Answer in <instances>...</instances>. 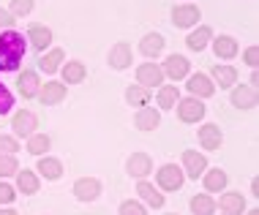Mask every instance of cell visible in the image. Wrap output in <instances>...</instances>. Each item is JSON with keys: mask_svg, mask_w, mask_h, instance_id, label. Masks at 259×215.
I'll return each mask as SVG.
<instances>
[{"mask_svg": "<svg viewBox=\"0 0 259 215\" xmlns=\"http://www.w3.org/2000/svg\"><path fill=\"white\" fill-rule=\"evenodd\" d=\"M99 193H101V183L96 177H82L74 183V196L79 202H93V199H99Z\"/></svg>", "mask_w": 259, "mask_h": 215, "instance_id": "5", "label": "cell"}, {"mask_svg": "<svg viewBox=\"0 0 259 215\" xmlns=\"http://www.w3.org/2000/svg\"><path fill=\"white\" fill-rule=\"evenodd\" d=\"M148 98H150V93H148L142 85H134V87L125 90V101H128L131 106H145V103H148Z\"/></svg>", "mask_w": 259, "mask_h": 215, "instance_id": "33", "label": "cell"}, {"mask_svg": "<svg viewBox=\"0 0 259 215\" xmlns=\"http://www.w3.org/2000/svg\"><path fill=\"white\" fill-rule=\"evenodd\" d=\"M25 36L17 30H3L0 33V71H17L25 58Z\"/></svg>", "mask_w": 259, "mask_h": 215, "instance_id": "1", "label": "cell"}, {"mask_svg": "<svg viewBox=\"0 0 259 215\" xmlns=\"http://www.w3.org/2000/svg\"><path fill=\"white\" fill-rule=\"evenodd\" d=\"M232 103L240 109H254L256 106V87L251 85H240L232 90Z\"/></svg>", "mask_w": 259, "mask_h": 215, "instance_id": "15", "label": "cell"}, {"mask_svg": "<svg viewBox=\"0 0 259 215\" xmlns=\"http://www.w3.org/2000/svg\"><path fill=\"white\" fill-rule=\"evenodd\" d=\"M19 172V164L14 155H0V177H11Z\"/></svg>", "mask_w": 259, "mask_h": 215, "instance_id": "34", "label": "cell"}, {"mask_svg": "<svg viewBox=\"0 0 259 215\" xmlns=\"http://www.w3.org/2000/svg\"><path fill=\"white\" fill-rule=\"evenodd\" d=\"M120 215H148V212H145V207L139 204V202L131 199V202H123L120 204Z\"/></svg>", "mask_w": 259, "mask_h": 215, "instance_id": "38", "label": "cell"}, {"mask_svg": "<svg viewBox=\"0 0 259 215\" xmlns=\"http://www.w3.org/2000/svg\"><path fill=\"white\" fill-rule=\"evenodd\" d=\"M224 185H227V172H221V169H210L205 172V188L207 191H224Z\"/></svg>", "mask_w": 259, "mask_h": 215, "instance_id": "31", "label": "cell"}, {"mask_svg": "<svg viewBox=\"0 0 259 215\" xmlns=\"http://www.w3.org/2000/svg\"><path fill=\"white\" fill-rule=\"evenodd\" d=\"M178 101H180V95H178V87L175 85H164L158 90V106L161 109H175Z\"/></svg>", "mask_w": 259, "mask_h": 215, "instance_id": "29", "label": "cell"}, {"mask_svg": "<svg viewBox=\"0 0 259 215\" xmlns=\"http://www.w3.org/2000/svg\"><path fill=\"white\" fill-rule=\"evenodd\" d=\"M243 60H246V66L256 68V60H259V52H256V46H248V49L243 52Z\"/></svg>", "mask_w": 259, "mask_h": 215, "instance_id": "40", "label": "cell"}, {"mask_svg": "<svg viewBox=\"0 0 259 215\" xmlns=\"http://www.w3.org/2000/svg\"><path fill=\"white\" fill-rule=\"evenodd\" d=\"M161 49H164V38H161L158 33H148V36L139 41V52H142L145 58H156Z\"/></svg>", "mask_w": 259, "mask_h": 215, "instance_id": "22", "label": "cell"}, {"mask_svg": "<svg viewBox=\"0 0 259 215\" xmlns=\"http://www.w3.org/2000/svg\"><path fill=\"white\" fill-rule=\"evenodd\" d=\"M183 166H186V175L191 180H199V175L207 172V161L205 155L197 150H183Z\"/></svg>", "mask_w": 259, "mask_h": 215, "instance_id": "6", "label": "cell"}, {"mask_svg": "<svg viewBox=\"0 0 259 215\" xmlns=\"http://www.w3.org/2000/svg\"><path fill=\"white\" fill-rule=\"evenodd\" d=\"M188 90H191L194 98H210L215 93V85L210 82V76L194 74V76H188Z\"/></svg>", "mask_w": 259, "mask_h": 215, "instance_id": "11", "label": "cell"}, {"mask_svg": "<svg viewBox=\"0 0 259 215\" xmlns=\"http://www.w3.org/2000/svg\"><path fill=\"white\" fill-rule=\"evenodd\" d=\"M134 123H137L139 131H156L158 123H161V115H158V109H153V106H142L137 112Z\"/></svg>", "mask_w": 259, "mask_h": 215, "instance_id": "16", "label": "cell"}, {"mask_svg": "<svg viewBox=\"0 0 259 215\" xmlns=\"http://www.w3.org/2000/svg\"><path fill=\"white\" fill-rule=\"evenodd\" d=\"M30 11H33V0H11V9H9L11 17H25Z\"/></svg>", "mask_w": 259, "mask_h": 215, "instance_id": "35", "label": "cell"}, {"mask_svg": "<svg viewBox=\"0 0 259 215\" xmlns=\"http://www.w3.org/2000/svg\"><path fill=\"white\" fill-rule=\"evenodd\" d=\"M17 87H19V93H22L25 98L38 95V87H41L38 74L36 71H22V74H19V79H17Z\"/></svg>", "mask_w": 259, "mask_h": 215, "instance_id": "18", "label": "cell"}, {"mask_svg": "<svg viewBox=\"0 0 259 215\" xmlns=\"http://www.w3.org/2000/svg\"><path fill=\"white\" fill-rule=\"evenodd\" d=\"M50 136L47 134H33L27 136V152H33V155H44L47 150H50Z\"/></svg>", "mask_w": 259, "mask_h": 215, "instance_id": "32", "label": "cell"}, {"mask_svg": "<svg viewBox=\"0 0 259 215\" xmlns=\"http://www.w3.org/2000/svg\"><path fill=\"white\" fill-rule=\"evenodd\" d=\"M248 215H259V210H251V212H248Z\"/></svg>", "mask_w": 259, "mask_h": 215, "instance_id": "43", "label": "cell"}, {"mask_svg": "<svg viewBox=\"0 0 259 215\" xmlns=\"http://www.w3.org/2000/svg\"><path fill=\"white\" fill-rule=\"evenodd\" d=\"M63 49H52V52H47V55H41L38 58V66H41V71H47V74H55L60 68V63H63Z\"/></svg>", "mask_w": 259, "mask_h": 215, "instance_id": "25", "label": "cell"}, {"mask_svg": "<svg viewBox=\"0 0 259 215\" xmlns=\"http://www.w3.org/2000/svg\"><path fill=\"white\" fill-rule=\"evenodd\" d=\"M156 180H158L161 191H178L180 185H183V172H180L175 164H166L156 172Z\"/></svg>", "mask_w": 259, "mask_h": 215, "instance_id": "2", "label": "cell"}, {"mask_svg": "<svg viewBox=\"0 0 259 215\" xmlns=\"http://www.w3.org/2000/svg\"><path fill=\"white\" fill-rule=\"evenodd\" d=\"M14 25V17L6 9H0V27H11Z\"/></svg>", "mask_w": 259, "mask_h": 215, "instance_id": "41", "label": "cell"}, {"mask_svg": "<svg viewBox=\"0 0 259 215\" xmlns=\"http://www.w3.org/2000/svg\"><path fill=\"white\" fill-rule=\"evenodd\" d=\"M169 215H175V212H169Z\"/></svg>", "mask_w": 259, "mask_h": 215, "instance_id": "44", "label": "cell"}, {"mask_svg": "<svg viewBox=\"0 0 259 215\" xmlns=\"http://www.w3.org/2000/svg\"><path fill=\"white\" fill-rule=\"evenodd\" d=\"M11 106H14V95L9 93V87L0 82V115H6V112H11Z\"/></svg>", "mask_w": 259, "mask_h": 215, "instance_id": "37", "label": "cell"}, {"mask_svg": "<svg viewBox=\"0 0 259 215\" xmlns=\"http://www.w3.org/2000/svg\"><path fill=\"white\" fill-rule=\"evenodd\" d=\"M109 66L117 68V71H123V68L131 66V46L125 44V41H117V44L112 46V52H109Z\"/></svg>", "mask_w": 259, "mask_h": 215, "instance_id": "14", "label": "cell"}, {"mask_svg": "<svg viewBox=\"0 0 259 215\" xmlns=\"http://www.w3.org/2000/svg\"><path fill=\"white\" fill-rule=\"evenodd\" d=\"M178 117L183 123H199L202 117H205V103H202L199 98H183L178 101Z\"/></svg>", "mask_w": 259, "mask_h": 215, "instance_id": "3", "label": "cell"}, {"mask_svg": "<svg viewBox=\"0 0 259 215\" xmlns=\"http://www.w3.org/2000/svg\"><path fill=\"white\" fill-rule=\"evenodd\" d=\"M27 41H30L36 49L44 52L47 46L52 44V30L47 25H30V30H27Z\"/></svg>", "mask_w": 259, "mask_h": 215, "instance_id": "17", "label": "cell"}, {"mask_svg": "<svg viewBox=\"0 0 259 215\" xmlns=\"http://www.w3.org/2000/svg\"><path fill=\"white\" fill-rule=\"evenodd\" d=\"M213 79H215V85H221V87H232L237 82V71L232 66H215L213 68Z\"/></svg>", "mask_w": 259, "mask_h": 215, "instance_id": "26", "label": "cell"}, {"mask_svg": "<svg viewBox=\"0 0 259 215\" xmlns=\"http://www.w3.org/2000/svg\"><path fill=\"white\" fill-rule=\"evenodd\" d=\"M137 79H139V85L148 90V87H156L164 82V71H161V66H156V63H142L137 68Z\"/></svg>", "mask_w": 259, "mask_h": 215, "instance_id": "7", "label": "cell"}, {"mask_svg": "<svg viewBox=\"0 0 259 215\" xmlns=\"http://www.w3.org/2000/svg\"><path fill=\"white\" fill-rule=\"evenodd\" d=\"M191 212L194 215H213L215 212V202L207 196V193H199V196L191 199Z\"/></svg>", "mask_w": 259, "mask_h": 215, "instance_id": "30", "label": "cell"}, {"mask_svg": "<svg viewBox=\"0 0 259 215\" xmlns=\"http://www.w3.org/2000/svg\"><path fill=\"white\" fill-rule=\"evenodd\" d=\"M137 193L142 196V202L145 204H150V207H164V193H158L156 191V185H150V183H139L137 185Z\"/></svg>", "mask_w": 259, "mask_h": 215, "instance_id": "20", "label": "cell"}, {"mask_svg": "<svg viewBox=\"0 0 259 215\" xmlns=\"http://www.w3.org/2000/svg\"><path fill=\"white\" fill-rule=\"evenodd\" d=\"M221 210L227 215H243V210H246L243 193H224L221 196Z\"/></svg>", "mask_w": 259, "mask_h": 215, "instance_id": "23", "label": "cell"}, {"mask_svg": "<svg viewBox=\"0 0 259 215\" xmlns=\"http://www.w3.org/2000/svg\"><path fill=\"white\" fill-rule=\"evenodd\" d=\"M36 126H38L36 115H33V112H27V109H22V112H17V115H14V120H11L14 136H33V134H36Z\"/></svg>", "mask_w": 259, "mask_h": 215, "instance_id": "4", "label": "cell"}, {"mask_svg": "<svg viewBox=\"0 0 259 215\" xmlns=\"http://www.w3.org/2000/svg\"><path fill=\"white\" fill-rule=\"evenodd\" d=\"M125 169H128L131 177H148L153 172V161H150L148 152H134L128 158V164H125Z\"/></svg>", "mask_w": 259, "mask_h": 215, "instance_id": "12", "label": "cell"}, {"mask_svg": "<svg viewBox=\"0 0 259 215\" xmlns=\"http://www.w3.org/2000/svg\"><path fill=\"white\" fill-rule=\"evenodd\" d=\"M0 215H19L17 210H0Z\"/></svg>", "mask_w": 259, "mask_h": 215, "instance_id": "42", "label": "cell"}, {"mask_svg": "<svg viewBox=\"0 0 259 215\" xmlns=\"http://www.w3.org/2000/svg\"><path fill=\"white\" fill-rule=\"evenodd\" d=\"M199 9L197 6H175V11H172V22L175 27H191V25H197L199 22Z\"/></svg>", "mask_w": 259, "mask_h": 215, "instance_id": "10", "label": "cell"}, {"mask_svg": "<svg viewBox=\"0 0 259 215\" xmlns=\"http://www.w3.org/2000/svg\"><path fill=\"white\" fill-rule=\"evenodd\" d=\"M221 142H224V134H221V128H219V126L207 123V126H202V128H199V144H202L205 150H219V147H221Z\"/></svg>", "mask_w": 259, "mask_h": 215, "instance_id": "13", "label": "cell"}, {"mask_svg": "<svg viewBox=\"0 0 259 215\" xmlns=\"http://www.w3.org/2000/svg\"><path fill=\"white\" fill-rule=\"evenodd\" d=\"M213 52L219 55V58H224V60L235 58V55H237V41L232 36H219L213 41Z\"/></svg>", "mask_w": 259, "mask_h": 215, "instance_id": "21", "label": "cell"}, {"mask_svg": "<svg viewBox=\"0 0 259 215\" xmlns=\"http://www.w3.org/2000/svg\"><path fill=\"white\" fill-rule=\"evenodd\" d=\"M210 38H213V30H210L207 25H202L199 30H194L191 36L186 38V44H188V49H194V52H202L205 46L210 44Z\"/></svg>", "mask_w": 259, "mask_h": 215, "instance_id": "19", "label": "cell"}, {"mask_svg": "<svg viewBox=\"0 0 259 215\" xmlns=\"http://www.w3.org/2000/svg\"><path fill=\"white\" fill-rule=\"evenodd\" d=\"M17 188L22 193H36L38 191V177L27 169H19L17 172Z\"/></svg>", "mask_w": 259, "mask_h": 215, "instance_id": "28", "label": "cell"}, {"mask_svg": "<svg viewBox=\"0 0 259 215\" xmlns=\"http://www.w3.org/2000/svg\"><path fill=\"white\" fill-rule=\"evenodd\" d=\"M188 68H191V63H188L183 55H169L161 71H164V76H169V79L178 82V79H183V76H188Z\"/></svg>", "mask_w": 259, "mask_h": 215, "instance_id": "8", "label": "cell"}, {"mask_svg": "<svg viewBox=\"0 0 259 215\" xmlns=\"http://www.w3.org/2000/svg\"><path fill=\"white\" fill-rule=\"evenodd\" d=\"M14 199H17V191L9 183H0V204H11Z\"/></svg>", "mask_w": 259, "mask_h": 215, "instance_id": "39", "label": "cell"}, {"mask_svg": "<svg viewBox=\"0 0 259 215\" xmlns=\"http://www.w3.org/2000/svg\"><path fill=\"white\" fill-rule=\"evenodd\" d=\"M85 63H79V60H71V63L63 66V79H66V85H79L82 79H85Z\"/></svg>", "mask_w": 259, "mask_h": 215, "instance_id": "24", "label": "cell"}, {"mask_svg": "<svg viewBox=\"0 0 259 215\" xmlns=\"http://www.w3.org/2000/svg\"><path fill=\"white\" fill-rule=\"evenodd\" d=\"M38 98L44 106H52V103H60L66 98V85L63 82H47V85L38 87Z\"/></svg>", "mask_w": 259, "mask_h": 215, "instance_id": "9", "label": "cell"}, {"mask_svg": "<svg viewBox=\"0 0 259 215\" xmlns=\"http://www.w3.org/2000/svg\"><path fill=\"white\" fill-rule=\"evenodd\" d=\"M19 150L17 136H0V155H14Z\"/></svg>", "mask_w": 259, "mask_h": 215, "instance_id": "36", "label": "cell"}, {"mask_svg": "<svg viewBox=\"0 0 259 215\" xmlns=\"http://www.w3.org/2000/svg\"><path fill=\"white\" fill-rule=\"evenodd\" d=\"M38 172H41L47 180H58V177L63 175V164L58 161V158H50V155H47V158H41V161H38Z\"/></svg>", "mask_w": 259, "mask_h": 215, "instance_id": "27", "label": "cell"}]
</instances>
